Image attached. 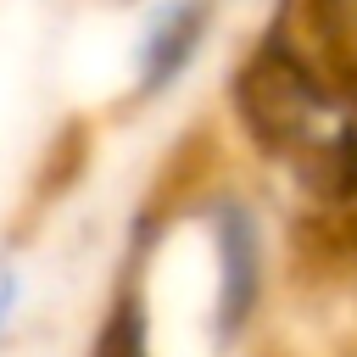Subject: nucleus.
<instances>
[{"label":"nucleus","instance_id":"3","mask_svg":"<svg viewBox=\"0 0 357 357\" xmlns=\"http://www.w3.org/2000/svg\"><path fill=\"white\" fill-rule=\"evenodd\" d=\"M17 307H22V268L11 257L0 273V329H17Z\"/></svg>","mask_w":357,"mask_h":357},{"label":"nucleus","instance_id":"1","mask_svg":"<svg viewBox=\"0 0 357 357\" xmlns=\"http://www.w3.org/2000/svg\"><path fill=\"white\" fill-rule=\"evenodd\" d=\"M201 223H206V245H212V346L234 351L262 307H268V229L257 218V206L234 190H218L201 201Z\"/></svg>","mask_w":357,"mask_h":357},{"label":"nucleus","instance_id":"2","mask_svg":"<svg viewBox=\"0 0 357 357\" xmlns=\"http://www.w3.org/2000/svg\"><path fill=\"white\" fill-rule=\"evenodd\" d=\"M212 11H218V0L151 6V17L139 22V39H134V100H162L190 73V61L201 56V45L212 33Z\"/></svg>","mask_w":357,"mask_h":357}]
</instances>
